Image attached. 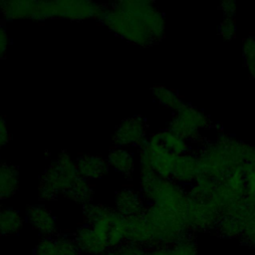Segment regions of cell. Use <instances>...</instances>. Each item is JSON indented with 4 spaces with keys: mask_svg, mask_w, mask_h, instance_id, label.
I'll return each mask as SVG.
<instances>
[{
    "mask_svg": "<svg viewBox=\"0 0 255 255\" xmlns=\"http://www.w3.org/2000/svg\"><path fill=\"white\" fill-rule=\"evenodd\" d=\"M98 20L117 36L141 47L152 46L165 35L163 13L147 0H123L104 5Z\"/></svg>",
    "mask_w": 255,
    "mask_h": 255,
    "instance_id": "obj_1",
    "label": "cell"
},
{
    "mask_svg": "<svg viewBox=\"0 0 255 255\" xmlns=\"http://www.w3.org/2000/svg\"><path fill=\"white\" fill-rule=\"evenodd\" d=\"M103 9V4L87 0H10L2 2L0 13L7 21L22 19L35 21L48 19L83 21L99 19Z\"/></svg>",
    "mask_w": 255,
    "mask_h": 255,
    "instance_id": "obj_2",
    "label": "cell"
},
{
    "mask_svg": "<svg viewBox=\"0 0 255 255\" xmlns=\"http://www.w3.org/2000/svg\"><path fill=\"white\" fill-rule=\"evenodd\" d=\"M245 142L236 139L223 130L210 141L200 144L195 151L198 157L200 174L216 181L225 178L244 163Z\"/></svg>",
    "mask_w": 255,
    "mask_h": 255,
    "instance_id": "obj_3",
    "label": "cell"
},
{
    "mask_svg": "<svg viewBox=\"0 0 255 255\" xmlns=\"http://www.w3.org/2000/svg\"><path fill=\"white\" fill-rule=\"evenodd\" d=\"M139 192L146 204H153L183 216L186 189L171 178L158 176L149 167H139Z\"/></svg>",
    "mask_w": 255,
    "mask_h": 255,
    "instance_id": "obj_4",
    "label": "cell"
},
{
    "mask_svg": "<svg viewBox=\"0 0 255 255\" xmlns=\"http://www.w3.org/2000/svg\"><path fill=\"white\" fill-rule=\"evenodd\" d=\"M78 177L76 161L67 151H61L41 175L37 189L39 200L49 202L64 196Z\"/></svg>",
    "mask_w": 255,
    "mask_h": 255,
    "instance_id": "obj_5",
    "label": "cell"
},
{
    "mask_svg": "<svg viewBox=\"0 0 255 255\" xmlns=\"http://www.w3.org/2000/svg\"><path fill=\"white\" fill-rule=\"evenodd\" d=\"M83 217L109 249H116L126 241V217L114 208L92 202L83 207Z\"/></svg>",
    "mask_w": 255,
    "mask_h": 255,
    "instance_id": "obj_6",
    "label": "cell"
},
{
    "mask_svg": "<svg viewBox=\"0 0 255 255\" xmlns=\"http://www.w3.org/2000/svg\"><path fill=\"white\" fill-rule=\"evenodd\" d=\"M142 215L152 230L157 246L171 247L190 233L183 216L177 212L153 204H146Z\"/></svg>",
    "mask_w": 255,
    "mask_h": 255,
    "instance_id": "obj_7",
    "label": "cell"
},
{
    "mask_svg": "<svg viewBox=\"0 0 255 255\" xmlns=\"http://www.w3.org/2000/svg\"><path fill=\"white\" fill-rule=\"evenodd\" d=\"M175 159L176 155L162 145L157 132L150 134L138 147L139 167H149L162 178H171Z\"/></svg>",
    "mask_w": 255,
    "mask_h": 255,
    "instance_id": "obj_8",
    "label": "cell"
},
{
    "mask_svg": "<svg viewBox=\"0 0 255 255\" xmlns=\"http://www.w3.org/2000/svg\"><path fill=\"white\" fill-rule=\"evenodd\" d=\"M220 217L219 211L211 204L187 199L183 219L190 233L214 231Z\"/></svg>",
    "mask_w": 255,
    "mask_h": 255,
    "instance_id": "obj_9",
    "label": "cell"
},
{
    "mask_svg": "<svg viewBox=\"0 0 255 255\" xmlns=\"http://www.w3.org/2000/svg\"><path fill=\"white\" fill-rule=\"evenodd\" d=\"M147 126L141 116H133L123 120L116 128L112 140L117 147H129L142 145L146 139Z\"/></svg>",
    "mask_w": 255,
    "mask_h": 255,
    "instance_id": "obj_10",
    "label": "cell"
},
{
    "mask_svg": "<svg viewBox=\"0 0 255 255\" xmlns=\"http://www.w3.org/2000/svg\"><path fill=\"white\" fill-rule=\"evenodd\" d=\"M253 212L255 209L247 205L243 199L220 217L214 231L226 239L241 238L246 222Z\"/></svg>",
    "mask_w": 255,
    "mask_h": 255,
    "instance_id": "obj_11",
    "label": "cell"
},
{
    "mask_svg": "<svg viewBox=\"0 0 255 255\" xmlns=\"http://www.w3.org/2000/svg\"><path fill=\"white\" fill-rule=\"evenodd\" d=\"M24 217L25 222L43 237H51L59 233L55 216L42 203L28 206Z\"/></svg>",
    "mask_w": 255,
    "mask_h": 255,
    "instance_id": "obj_12",
    "label": "cell"
},
{
    "mask_svg": "<svg viewBox=\"0 0 255 255\" xmlns=\"http://www.w3.org/2000/svg\"><path fill=\"white\" fill-rule=\"evenodd\" d=\"M34 255H82L73 236L57 234L43 237L34 248Z\"/></svg>",
    "mask_w": 255,
    "mask_h": 255,
    "instance_id": "obj_13",
    "label": "cell"
},
{
    "mask_svg": "<svg viewBox=\"0 0 255 255\" xmlns=\"http://www.w3.org/2000/svg\"><path fill=\"white\" fill-rule=\"evenodd\" d=\"M146 207L139 191L129 186L118 190L114 198V209L124 217L141 215Z\"/></svg>",
    "mask_w": 255,
    "mask_h": 255,
    "instance_id": "obj_14",
    "label": "cell"
},
{
    "mask_svg": "<svg viewBox=\"0 0 255 255\" xmlns=\"http://www.w3.org/2000/svg\"><path fill=\"white\" fill-rule=\"evenodd\" d=\"M126 241L140 245L147 250L157 247L152 230L142 214L126 217Z\"/></svg>",
    "mask_w": 255,
    "mask_h": 255,
    "instance_id": "obj_15",
    "label": "cell"
},
{
    "mask_svg": "<svg viewBox=\"0 0 255 255\" xmlns=\"http://www.w3.org/2000/svg\"><path fill=\"white\" fill-rule=\"evenodd\" d=\"M200 174L198 157L195 151H189L182 155L176 156L171 179L184 187L194 183Z\"/></svg>",
    "mask_w": 255,
    "mask_h": 255,
    "instance_id": "obj_16",
    "label": "cell"
},
{
    "mask_svg": "<svg viewBox=\"0 0 255 255\" xmlns=\"http://www.w3.org/2000/svg\"><path fill=\"white\" fill-rule=\"evenodd\" d=\"M74 241L82 254L86 255H103L109 249L104 242L88 224L79 226L73 234Z\"/></svg>",
    "mask_w": 255,
    "mask_h": 255,
    "instance_id": "obj_17",
    "label": "cell"
},
{
    "mask_svg": "<svg viewBox=\"0 0 255 255\" xmlns=\"http://www.w3.org/2000/svg\"><path fill=\"white\" fill-rule=\"evenodd\" d=\"M75 161L79 176L89 181L103 178L110 170L107 159L99 155L82 154Z\"/></svg>",
    "mask_w": 255,
    "mask_h": 255,
    "instance_id": "obj_18",
    "label": "cell"
},
{
    "mask_svg": "<svg viewBox=\"0 0 255 255\" xmlns=\"http://www.w3.org/2000/svg\"><path fill=\"white\" fill-rule=\"evenodd\" d=\"M107 161L113 170L125 178H131L135 170L134 155L125 147H113L107 156Z\"/></svg>",
    "mask_w": 255,
    "mask_h": 255,
    "instance_id": "obj_19",
    "label": "cell"
},
{
    "mask_svg": "<svg viewBox=\"0 0 255 255\" xmlns=\"http://www.w3.org/2000/svg\"><path fill=\"white\" fill-rule=\"evenodd\" d=\"M173 117L184 125L201 131L211 127L210 118L201 110L187 103H184L183 106L174 113Z\"/></svg>",
    "mask_w": 255,
    "mask_h": 255,
    "instance_id": "obj_20",
    "label": "cell"
},
{
    "mask_svg": "<svg viewBox=\"0 0 255 255\" xmlns=\"http://www.w3.org/2000/svg\"><path fill=\"white\" fill-rule=\"evenodd\" d=\"M19 188V171L9 163H0V201L12 197Z\"/></svg>",
    "mask_w": 255,
    "mask_h": 255,
    "instance_id": "obj_21",
    "label": "cell"
},
{
    "mask_svg": "<svg viewBox=\"0 0 255 255\" xmlns=\"http://www.w3.org/2000/svg\"><path fill=\"white\" fill-rule=\"evenodd\" d=\"M25 217L15 208L0 206V235H15L21 231Z\"/></svg>",
    "mask_w": 255,
    "mask_h": 255,
    "instance_id": "obj_22",
    "label": "cell"
},
{
    "mask_svg": "<svg viewBox=\"0 0 255 255\" xmlns=\"http://www.w3.org/2000/svg\"><path fill=\"white\" fill-rule=\"evenodd\" d=\"M94 194L95 191L92 186V183L89 180L79 176L73 183V185L70 187V189L65 193L64 197L84 207L87 204L93 202Z\"/></svg>",
    "mask_w": 255,
    "mask_h": 255,
    "instance_id": "obj_23",
    "label": "cell"
},
{
    "mask_svg": "<svg viewBox=\"0 0 255 255\" xmlns=\"http://www.w3.org/2000/svg\"><path fill=\"white\" fill-rule=\"evenodd\" d=\"M151 94L155 102L174 113L177 112L185 103L177 94V92L162 85H156L152 87Z\"/></svg>",
    "mask_w": 255,
    "mask_h": 255,
    "instance_id": "obj_24",
    "label": "cell"
},
{
    "mask_svg": "<svg viewBox=\"0 0 255 255\" xmlns=\"http://www.w3.org/2000/svg\"><path fill=\"white\" fill-rule=\"evenodd\" d=\"M156 132L158 134L159 140L162 143V145L168 151L175 154L176 156L182 155L191 150V146L186 140H184L174 132L170 131L169 129L165 128Z\"/></svg>",
    "mask_w": 255,
    "mask_h": 255,
    "instance_id": "obj_25",
    "label": "cell"
},
{
    "mask_svg": "<svg viewBox=\"0 0 255 255\" xmlns=\"http://www.w3.org/2000/svg\"><path fill=\"white\" fill-rule=\"evenodd\" d=\"M242 55L249 76L255 80V37L252 35L244 38L242 42Z\"/></svg>",
    "mask_w": 255,
    "mask_h": 255,
    "instance_id": "obj_26",
    "label": "cell"
},
{
    "mask_svg": "<svg viewBox=\"0 0 255 255\" xmlns=\"http://www.w3.org/2000/svg\"><path fill=\"white\" fill-rule=\"evenodd\" d=\"M170 248V255H198L197 244L192 233L178 240Z\"/></svg>",
    "mask_w": 255,
    "mask_h": 255,
    "instance_id": "obj_27",
    "label": "cell"
},
{
    "mask_svg": "<svg viewBox=\"0 0 255 255\" xmlns=\"http://www.w3.org/2000/svg\"><path fill=\"white\" fill-rule=\"evenodd\" d=\"M244 176L246 183L244 201L246 202L247 205L255 209V171H245Z\"/></svg>",
    "mask_w": 255,
    "mask_h": 255,
    "instance_id": "obj_28",
    "label": "cell"
},
{
    "mask_svg": "<svg viewBox=\"0 0 255 255\" xmlns=\"http://www.w3.org/2000/svg\"><path fill=\"white\" fill-rule=\"evenodd\" d=\"M240 239L246 246L255 248V212L248 218Z\"/></svg>",
    "mask_w": 255,
    "mask_h": 255,
    "instance_id": "obj_29",
    "label": "cell"
},
{
    "mask_svg": "<svg viewBox=\"0 0 255 255\" xmlns=\"http://www.w3.org/2000/svg\"><path fill=\"white\" fill-rule=\"evenodd\" d=\"M218 32L225 40H232L236 36V21L234 17H224L219 24Z\"/></svg>",
    "mask_w": 255,
    "mask_h": 255,
    "instance_id": "obj_30",
    "label": "cell"
},
{
    "mask_svg": "<svg viewBox=\"0 0 255 255\" xmlns=\"http://www.w3.org/2000/svg\"><path fill=\"white\" fill-rule=\"evenodd\" d=\"M114 250L117 255H146L147 253V249L144 247L128 241H125Z\"/></svg>",
    "mask_w": 255,
    "mask_h": 255,
    "instance_id": "obj_31",
    "label": "cell"
},
{
    "mask_svg": "<svg viewBox=\"0 0 255 255\" xmlns=\"http://www.w3.org/2000/svg\"><path fill=\"white\" fill-rule=\"evenodd\" d=\"M244 163L242 164V170L255 171V146L249 143H245L243 151Z\"/></svg>",
    "mask_w": 255,
    "mask_h": 255,
    "instance_id": "obj_32",
    "label": "cell"
},
{
    "mask_svg": "<svg viewBox=\"0 0 255 255\" xmlns=\"http://www.w3.org/2000/svg\"><path fill=\"white\" fill-rule=\"evenodd\" d=\"M10 140V132L8 129L7 123L0 113V152L2 148L9 142Z\"/></svg>",
    "mask_w": 255,
    "mask_h": 255,
    "instance_id": "obj_33",
    "label": "cell"
},
{
    "mask_svg": "<svg viewBox=\"0 0 255 255\" xmlns=\"http://www.w3.org/2000/svg\"><path fill=\"white\" fill-rule=\"evenodd\" d=\"M10 45V37L7 29L0 24V59L6 55L8 47Z\"/></svg>",
    "mask_w": 255,
    "mask_h": 255,
    "instance_id": "obj_34",
    "label": "cell"
},
{
    "mask_svg": "<svg viewBox=\"0 0 255 255\" xmlns=\"http://www.w3.org/2000/svg\"><path fill=\"white\" fill-rule=\"evenodd\" d=\"M219 10L222 11L224 17H234L236 12V3L233 0L222 1L219 5Z\"/></svg>",
    "mask_w": 255,
    "mask_h": 255,
    "instance_id": "obj_35",
    "label": "cell"
},
{
    "mask_svg": "<svg viewBox=\"0 0 255 255\" xmlns=\"http://www.w3.org/2000/svg\"><path fill=\"white\" fill-rule=\"evenodd\" d=\"M146 255H170V248L166 246H157L148 249Z\"/></svg>",
    "mask_w": 255,
    "mask_h": 255,
    "instance_id": "obj_36",
    "label": "cell"
},
{
    "mask_svg": "<svg viewBox=\"0 0 255 255\" xmlns=\"http://www.w3.org/2000/svg\"><path fill=\"white\" fill-rule=\"evenodd\" d=\"M198 255H203V254H198Z\"/></svg>",
    "mask_w": 255,
    "mask_h": 255,
    "instance_id": "obj_37",
    "label": "cell"
}]
</instances>
